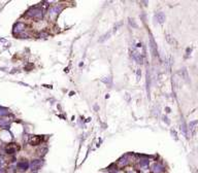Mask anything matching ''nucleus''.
Segmentation results:
<instances>
[{
  "mask_svg": "<svg viewBox=\"0 0 198 173\" xmlns=\"http://www.w3.org/2000/svg\"><path fill=\"white\" fill-rule=\"evenodd\" d=\"M27 16L33 19H41L44 17V11L38 6H34L27 11Z\"/></svg>",
  "mask_w": 198,
  "mask_h": 173,
  "instance_id": "f257e3e1",
  "label": "nucleus"
},
{
  "mask_svg": "<svg viewBox=\"0 0 198 173\" xmlns=\"http://www.w3.org/2000/svg\"><path fill=\"white\" fill-rule=\"evenodd\" d=\"M29 166H30V169H31V171L39 170V169L41 168V166H42V160H40V159L34 160V161H32V162L30 163Z\"/></svg>",
  "mask_w": 198,
  "mask_h": 173,
  "instance_id": "f03ea898",
  "label": "nucleus"
},
{
  "mask_svg": "<svg viewBox=\"0 0 198 173\" xmlns=\"http://www.w3.org/2000/svg\"><path fill=\"white\" fill-rule=\"evenodd\" d=\"M19 149H20L19 145H17L16 143H9V144H7V145H6V147H5L6 154H8V155L15 154V153H17Z\"/></svg>",
  "mask_w": 198,
  "mask_h": 173,
  "instance_id": "7ed1b4c3",
  "label": "nucleus"
},
{
  "mask_svg": "<svg viewBox=\"0 0 198 173\" xmlns=\"http://www.w3.org/2000/svg\"><path fill=\"white\" fill-rule=\"evenodd\" d=\"M41 141H42V137H41V136H38V135L30 136V138H29V143L32 146H36V145H38V144H40Z\"/></svg>",
  "mask_w": 198,
  "mask_h": 173,
  "instance_id": "20e7f679",
  "label": "nucleus"
},
{
  "mask_svg": "<svg viewBox=\"0 0 198 173\" xmlns=\"http://www.w3.org/2000/svg\"><path fill=\"white\" fill-rule=\"evenodd\" d=\"M17 168H18L20 171H26L28 168H29V163H28L27 160H22V161H20V162L17 164Z\"/></svg>",
  "mask_w": 198,
  "mask_h": 173,
  "instance_id": "39448f33",
  "label": "nucleus"
},
{
  "mask_svg": "<svg viewBox=\"0 0 198 173\" xmlns=\"http://www.w3.org/2000/svg\"><path fill=\"white\" fill-rule=\"evenodd\" d=\"M25 27H26V26H25V24L24 23H22V22L17 23V24L14 26V33L15 34H20L22 31H24Z\"/></svg>",
  "mask_w": 198,
  "mask_h": 173,
  "instance_id": "423d86ee",
  "label": "nucleus"
},
{
  "mask_svg": "<svg viewBox=\"0 0 198 173\" xmlns=\"http://www.w3.org/2000/svg\"><path fill=\"white\" fill-rule=\"evenodd\" d=\"M61 11H62V6L56 4V5L52 6L51 9H50L49 14H50V16H51V17H53V16H56V15H58Z\"/></svg>",
  "mask_w": 198,
  "mask_h": 173,
  "instance_id": "0eeeda50",
  "label": "nucleus"
},
{
  "mask_svg": "<svg viewBox=\"0 0 198 173\" xmlns=\"http://www.w3.org/2000/svg\"><path fill=\"white\" fill-rule=\"evenodd\" d=\"M164 170V167L161 165L160 163H155L152 166V172L153 173H161Z\"/></svg>",
  "mask_w": 198,
  "mask_h": 173,
  "instance_id": "6e6552de",
  "label": "nucleus"
},
{
  "mask_svg": "<svg viewBox=\"0 0 198 173\" xmlns=\"http://www.w3.org/2000/svg\"><path fill=\"white\" fill-rule=\"evenodd\" d=\"M129 164V161H128V156H124L123 158L119 160V162H118V165L120 167H126V166Z\"/></svg>",
  "mask_w": 198,
  "mask_h": 173,
  "instance_id": "1a4fd4ad",
  "label": "nucleus"
},
{
  "mask_svg": "<svg viewBox=\"0 0 198 173\" xmlns=\"http://www.w3.org/2000/svg\"><path fill=\"white\" fill-rule=\"evenodd\" d=\"M133 58L137 61V63H142V61H144V58H142V55L140 54V53H138V52H136V51H133V54H132Z\"/></svg>",
  "mask_w": 198,
  "mask_h": 173,
  "instance_id": "9d476101",
  "label": "nucleus"
},
{
  "mask_svg": "<svg viewBox=\"0 0 198 173\" xmlns=\"http://www.w3.org/2000/svg\"><path fill=\"white\" fill-rule=\"evenodd\" d=\"M139 168L141 170H146L149 168V160H141L139 162Z\"/></svg>",
  "mask_w": 198,
  "mask_h": 173,
  "instance_id": "9b49d317",
  "label": "nucleus"
},
{
  "mask_svg": "<svg viewBox=\"0 0 198 173\" xmlns=\"http://www.w3.org/2000/svg\"><path fill=\"white\" fill-rule=\"evenodd\" d=\"M11 123V120L9 119H6V118H0V126L1 127H5V126H8Z\"/></svg>",
  "mask_w": 198,
  "mask_h": 173,
  "instance_id": "f8f14e48",
  "label": "nucleus"
},
{
  "mask_svg": "<svg viewBox=\"0 0 198 173\" xmlns=\"http://www.w3.org/2000/svg\"><path fill=\"white\" fill-rule=\"evenodd\" d=\"M156 18H157V21L159 22L160 24L164 23V21H165V15L163 14V13H158V14L156 15Z\"/></svg>",
  "mask_w": 198,
  "mask_h": 173,
  "instance_id": "ddd939ff",
  "label": "nucleus"
},
{
  "mask_svg": "<svg viewBox=\"0 0 198 173\" xmlns=\"http://www.w3.org/2000/svg\"><path fill=\"white\" fill-rule=\"evenodd\" d=\"M151 49H152V52H153V55L154 56H156L157 55V48H156V43H155L154 39H153L152 37H151Z\"/></svg>",
  "mask_w": 198,
  "mask_h": 173,
  "instance_id": "4468645a",
  "label": "nucleus"
},
{
  "mask_svg": "<svg viewBox=\"0 0 198 173\" xmlns=\"http://www.w3.org/2000/svg\"><path fill=\"white\" fill-rule=\"evenodd\" d=\"M9 114V111L6 109V108H2L0 107V118H2V116H5Z\"/></svg>",
  "mask_w": 198,
  "mask_h": 173,
  "instance_id": "2eb2a0df",
  "label": "nucleus"
},
{
  "mask_svg": "<svg viewBox=\"0 0 198 173\" xmlns=\"http://www.w3.org/2000/svg\"><path fill=\"white\" fill-rule=\"evenodd\" d=\"M46 151H48V149L46 147H42V149H38V155L40 156V157H42V156H44V155L46 154Z\"/></svg>",
  "mask_w": 198,
  "mask_h": 173,
  "instance_id": "dca6fc26",
  "label": "nucleus"
},
{
  "mask_svg": "<svg viewBox=\"0 0 198 173\" xmlns=\"http://www.w3.org/2000/svg\"><path fill=\"white\" fill-rule=\"evenodd\" d=\"M125 173H139V171L135 170V169H127V170L125 171Z\"/></svg>",
  "mask_w": 198,
  "mask_h": 173,
  "instance_id": "f3484780",
  "label": "nucleus"
},
{
  "mask_svg": "<svg viewBox=\"0 0 198 173\" xmlns=\"http://www.w3.org/2000/svg\"><path fill=\"white\" fill-rule=\"evenodd\" d=\"M111 35V34H109V33H107V34H105V35L104 36H102V38H100V39H99V41H103L104 40V39H106V38H109V36Z\"/></svg>",
  "mask_w": 198,
  "mask_h": 173,
  "instance_id": "a211bd4d",
  "label": "nucleus"
}]
</instances>
